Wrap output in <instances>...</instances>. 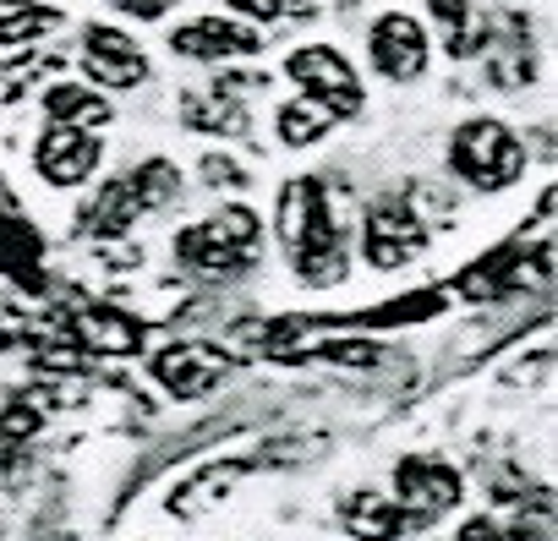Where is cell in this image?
<instances>
[{
    "label": "cell",
    "instance_id": "15",
    "mask_svg": "<svg viewBox=\"0 0 558 541\" xmlns=\"http://www.w3.org/2000/svg\"><path fill=\"white\" fill-rule=\"evenodd\" d=\"M181 121L203 137H246L252 132V115L241 104V94H225L219 83L214 88H192L181 99Z\"/></svg>",
    "mask_w": 558,
    "mask_h": 541
},
{
    "label": "cell",
    "instance_id": "8",
    "mask_svg": "<svg viewBox=\"0 0 558 541\" xmlns=\"http://www.w3.org/2000/svg\"><path fill=\"white\" fill-rule=\"evenodd\" d=\"M263 50V34L235 23L230 12H203L170 28V56L175 61H197V66H230V61H252Z\"/></svg>",
    "mask_w": 558,
    "mask_h": 541
},
{
    "label": "cell",
    "instance_id": "23",
    "mask_svg": "<svg viewBox=\"0 0 558 541\" xmlns=\"http://www.w3.org/2000/svg\"><path fill=\"white\" fill-rule=\"evenodd\" d=\"M203 175H208V186H246V170L235 159H219V153L203 159Z\"/></svg>",
    "mask_w": 558,
    "mask_h": 541
},
{
    "label": "cell",
    "instance_id": "19",
    "mask_svg": "<svg viewBox=\"0 0 558 541\" xmlns=\"http://www.w3.org/2000/svg\"><path fill=\"white\" fill-rule=\"evenodd\" d=\"M56 28H61V12L45 7V0H0V50L50 39Z\"/></svg>",
    "mask_w": 558,
    "mask_h": 541
},
{
    "label": "cell",
    "instance_id": "5",
    "mask_svg": "<svg viewBox=\"0 0 558 541\" xmlns=\"http://www.w3.org/2000/svg\"><path fill=\"white\" fill-rule=\"evenodd\" d=\"M389 497L400 503L411 530H427V525H438L444 514L460 508L465 476L444 454H405V459H395V492Z\"/></svg>",
    "mask_w": 558,
    "mask_h": 541
},
{
    "label": "cell",
    "instance_id": "6",
    "mask_svg": "<svg viewBox=\"0 0 558 541\" xmlns=\"http://www.w3.org/2000/svg\"><path fill=\"white\" fill-rule=\"evenodd\" d=\"M286 77L313 99V104H324L335 121H351V115H362V104H367V88H362V72L345 61V50H335V45H302V50H291L286 56Z\"/></svg>",
    "mask_w": 558,
    "mask_h": 541
},
{
    "label": "cell",
    "instance_id": "21",
    "mask_svg": "<svg viewBox=\"0 0 558 541\" xmlns=\"http://www.w3.org/2000/svg\"><path fill=\"white\" fill-rule=\"evenodd\" d=\"M433 17H438V28H444V45H449V56H471V45H476V12H471V0H433Z\"/></svg>",
    "mask_w": 558,
    "mask_h": 541
},
{
    "label": "cell",
    "instance_id": "13",
    "mask_svg": "<svg viewBox=\"0 0 558 541\" xmlns=\"http://www.w3.org/2000/svg\"><path fill=\"white\" fill-rule=\"evenodd\" d=\"M66 334H72L77 351H94V356H137L143 351V323L121 307H105V302L77 307Z\"/></svg>",
    "mask_w": 558,
    "mask_h": 541
},
{
    "label": "cell",
    "instance_id": "2",
    "mask_svg": "<svg viewBox=\"0 0 558 541\" xmlns=\"http://www.w3.org/2000/svg\"><path fill=\"white\" fill-rule=\"evenodd\" d=\"M257 251H263V219L246 202H230V208H219L175 235V262L208 285L241 280L257 262Z\"/></svg>",
    "mask_w": 558,
    "mask_h": 541
},
{
    "label": "cell",
    "instance_id": "10",
    "mask_svg": "<svg viewBox=\"0 0 558 541\" xmlns=\"http://www.w3.org/2000/svg\"><path fill=\"white\" fill-rule=\"evenodd\" d=\"M77 61H83V72H88V88H105V94H126V88L148 83V56H143V45H137L126 28H116V23H88Z\"/></svg>",
    "mask_w": 558,
    "mask_h": 541
},
{
    "label": "cell",
    "instance_id": "1",
    "mask_svg": "<svg viewBox=\"0 0 558 541\" xmlns=\"http://www.w3.org/2000/svg\"><path fill=\"white\" fill-rule=\"evenodd\" d=\"M274 235H279V246H286L302 285L329 291L351 274L356 224L345 213L340 186L313 181V175H291L286 186H279V202H274Z\"/></svg>",
    "mask_w": 558,
    "mask_h": 541
},
{
    "label": "cell",
    "instance_id": "18",
    "mask_svg": "<svg viewBox=\"0 0 558 541\" xmlns=\"http://www.w3.org/2000/svg\"><path fill=\"white\" fill-rule=\"evenodd\" d=\"M329 132H335V115L324 104H313L307 94H296V99H286L274 110V137L286 148H318Z\"/></svg>",
    "mask_w": 558,
    "mask_h": 541
},
{
    "label": "cell",
    "instance_id": "16",
    "mask_svg": "<svg viewBox=\"0 0 558 541\" xmlns=\"http://www.w3.org/2000/svg\"><path fill=\"white\" fill-rule=\"evenodd\" d=\"M246 470H252V459H214V465H203L197 476H186V481L170 492V514H175V519L208 514L219 497H230V487H235Z\"/></svg>",
    "mask_w": 558,
    "mask_h": 541
},
{
    "label": "cell",
    "instance_id": "7",
    "mask_svg": "<svg viewBox=\"0 0 558 541\" xmlns=\"http://www.w3.org/2000/svg\"><path fill=\"white\" fill-rule=\"evenodd\" d=\"M427 219L405 202V197H373L362 213V262L378 268V274H395V268H411L427 251Z\"/></svg>",
    "mask_w": 558,
    "mask_h": 541
},
{
    "label": "cell",
    "instance_id": "11",
    "mask_svg": "<svg viewBox=\"0 0 558 541\" xmlns=\"http://www.w3.org/2000/svg\"><path fill=\"white\" fill-rule=\"evenodd\" d=\"M148 372H154V383L170 399H203L235 372V361L219 345H208V340H175V345H165L148 361Z\"/></svg>",
    "mask_w": 558,
    "mask_h": 541
},
{
    "label": "cell",
    "instance_id": "9",
    "mask_svg": "<svg viewBox=\"0 0 558 541\" xmlns=\"http://www.w3.org/2000/svg\"><path fill=\"white\" fill-rule=\"evenodd\" d=\"M367 61H373V72H378L389 88L416 83V77L433 66V39H427L422 17H411V12H384V17L367 28Z\"/></svg>",
    "mask_w": 558,
    "mask_h": 541
},
{
    "label": "cell",
    "instance_id": "20",
    "mask_svg": "<svg viewBox=\"0 0 558 541\" xmlns=\"http://www.w3.org/2000/svg\"><path fill=\"white\" fill-rule=\"evenodd\" d=\"M225 12L257 34H274V28H291V23H307L313 17V0H225Z\"/></svg>",
    "mask_w": 558,
    "mask_h": 541
},
{
    "label": "cell",
    "instance_id": "3",
    "mask_svg": "<svg viewBox=\"0 0 558 541\" xmlns=\"http://www.w3.org/2000/svg\"><path fill=\"white\" fill-rule=\"evenodd\" d=\"M175 197H181V170H175L170 159H143L137 170H121L116 181H105V186L94 192V202L77 213V224H83L88 235L110 241V235H126L137 219L170 208Z\"/></svg>",
    "mask_w": 558,
    "mask_h": 541
},
{
    "label": "cell",
    "instance_id": "22",
    "mask_svg": "<svg viewBox=\"0 0 558 541\" xmlns=\"http://www.w3.org/2000/svg\"><path fill=\"white\" fill-rule=\"evenodd\" d=\"M105 7L121 17H137V23H159V17H170L175 0H105Z\"/></svg>",
    "mask_w": 558,
    "mask_h": 541
},
{
    "label": "cell",
    "instance_id": "4",
    "mask_svg": "<svg viewBox=\"0 0 558 541\" xmlns=\"http://www.w3.org/2000/svg\"><path fill=\"white\" fill-rule=\"evenodd\" d=\"M525 143L514 137V126L493 121V115H471L449 132V170L471 186V192H509L525 175Z\"/></svg>",
    "mask_w": 558,
    "mask_h": 541
},
{
    "label": "cell",
    "instance_id": "12",
    "mask_svg": "<svg viewBox=\"0 0 558 541\" xmlns=\"http://www.w3.org/2000/svg\"><path fill=\"white\" fill-rule=\"evenodd\" d=\"M105 164V143L94 132H77V126H45V137L34 143V170L45 186H61V192H77L94 181V170Z\"/></svg>",
    "mask_w": 558,
    "mask_h": 541
},
{
    "label": "cell",
    "instance_id": "14",
    "mask_svg": "<svg viewBox=\"0 0 558 541\" xmlns=\"http://www.w3.org/2000/svg\"><path fill=\"white\" fill-rule=\"evenodd\" d=\"M340 525H345V536H356V541H400L411 525H405V514H400V503L389 497V492H378V487H356L345 503H340Z\"/></svg>",
    "mask_w": 558,
    "mask_h": 541
},
{
    "label": "cell",
    "instance_id": "24",
    "mask_svg": "<svg viewBox=\"0 0 558 541\" xmlns=\"http://www.w3.org/2000/svg\"><path fill=\"white\" fill-rule=\"evenodd\" d=\"M454 541H504V525H498L493 514H471V519L460 525Z\"/></svg>",
    "mask_w": 558,
    "mask_h": 541
},
{
    "label": "cell",
    "instance_id": "17",
    "mask_svg": "<svg viewBox=\"0 0 558 541\" xmlns=\"http://www.w3.org/2000/svg\"><path fill=\"white\" fill-rule=\"evenodd\" d=\"M45 121L50 126H77V132H99V126H110V99L99 94V88H88V83H56V88H45Z\"/></svg>",
    "mask_w": 558,
    "mask_h": 541
}]
</instances>
